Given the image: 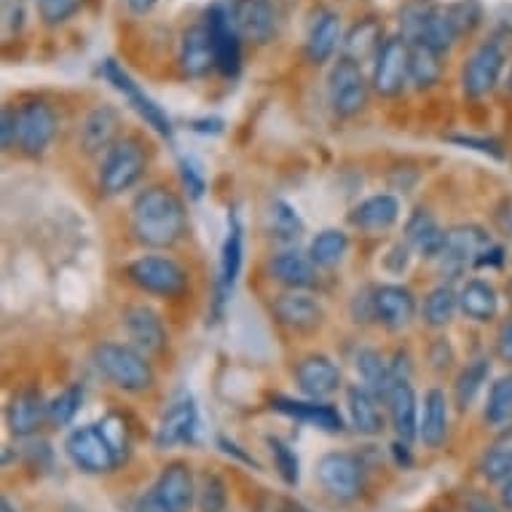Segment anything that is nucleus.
Wrapping results in <instances>:
<instances>
[{"label": "nucleus", "mask_w": 512, "mask_h": 512, "mask_svg": "<svg viewBox=\"0 0 512 512\" xmlns=\"http://www.w3.org/2000/svg\"><path fill=\"white\" fill-rule=\"evenodd\" d=\"M132 231L145 247H172L185 234V207L164 185H151L132 202Z\"/></svg>", "instance_id": "1"}, {"label": "nucleus", "mask_w": 512, "mask_h": 512, "mask_svg": "<svg viewBox=\"0 0 512 512\" xmlns=\"http://www.w3.org/2000/svg\"><path fill=\"white\" fill-rule=\"evenodd\" d=\"M94 368L124 392H145L153 384V368L143 352L126 344H100L92 354Z\"/></svg>", "instance_id": "2"}, {"label": "nucleus", "mask_w": 512, "mask_h": 512, "mask_svg": "<svg viewBox=\"0 0 512 512\" xmlns=\"http://www.w3.org/2000/svg\"><path fill=\"white\" fill-rule=\"evenodd\" d=\"M145 172V151L137 140H118L102 159L100 191L105 196H121L140 183Z\"/></svg>", "instance_id": "3"}, {"label": "nucleus", "mask_w": 512, "mask_h": 512, "mask_svg": "<svg viewBox=\"0 0 512 512\" xmlns=\"http://www.w3.org/2000/svg\"><path fill=\"white\" fill-rule=\"evenodd\" d=\"M65 451H68L70 462L89 475L110 472L121 462V456L110 443V437L105 435L102 424H89V427H78L76 432H70L65 440Z\"/></svg>", "instance_id": "4"}, {"label": "nucleus", "mask_w": 512, "mask_h": 512, "mask_svg": "<svg viewBox=\"0 0 512 512\" xmlns=\"http://www.w3.org/2000/svg\"><path fill=\"white\" fill-rule=\"evenodd\" d=\"M204 25L210 30L215 70L226 78H236L242 70V35L231 17V3H212L204 14Z\"/></svg>", "instance_id": "5"}, {"label": "nucleus", "mask_w": 512, "mask_h": 512, "mask_svg": "<svg viewBox=\"0 0 512 512\" xmlns=\"http://www.w3.org/2000/svg\"><path fill=\"white\" fill-rule=\"evenodd\" d=\"M126 277L140 290L161 295V298H175L188 285L183 266L167 258V255H143V258H137V261L126 266Z\"/></svg>", "instance_id": "6"}, {"label": "nucleus", "mask_w": 512, "mask_h": 512, "mask_svg": "<svg viewBox=\"0 0 512 512\" xmlns=\"http://www.w3.org/2000/svg\"><path fill=\"white\" fill-rule=\"evenodd\" d=\"M411 81V43L387 38L373 59V89L381 97H397Z\"/></svg>", "instance_id": "7"}, {"label": "nucleus", "mask_w": 512, "mask_h": 512, "mask_svg": "<svg viewBox=\"0 0 512 512\" xmlns=\"http://www.w3.org/2000/svg\"><path fill=\"white\" fill-rule=\"evenodd\" d=\"M330 105L338 116H357L368 105V81L362 76L360 62L349 57H338L328 78Z\"/></svg>", "instance_id": "8"}, {"label": "nucleus", "mask_w": 512, "mask_h": 512, "mask_svg": "<svg viewBox=\"0 0 512 512\" xmlns=\"http://www.w3.org/2000/svg\"><path fill=\"white\" fill-rule=\"evenodd\" d=\"M317 478L322 488L341 502L357 499L365 486V470H362L360 459L344 454V451H330L322 456L317 464Z\"/></svg>", "instance_id": "9"}, {"label": "nucleus", "mask_w": 512, "mask_h": 512, "mask_svg": "<svg viewBox=\"0 0 512 512\" xmlns=\"http://www.w3.org/2000/svg\"><path fill=\"white\" fill-rule=\"evenodd\" d=\"M491 247V236L480 226H456L445 231V247L440 255L443 274L456 279L467 266H475L480 255Z\"/></svg>", "instance_id": "10"}, {"label": "nucleus", "mask_w": 512, "mask_h": 512, "mask_svg": "<svg viewBox=\"0 0 512 512\" xmlns=\"http://www.w3.org/2000/svg\"><path fill=\"white\" fill-rule=\"evenodd\" d=\"M100 73L108 78L116 92L124 94L126 100H129V105H132V108L140 113V118H143L145 124L151 126L156 135L172 137V121H169L167 113H164V110H161V105H156V102H153L151 97H148V94H145L143 89H140V86L132 81V76H129V73H126V70L118 65L116 59H105V62H102Z\"/></svg>", "instance_id": "11"}, {"label": "nucleus", "mask_w": 512, "mask_h": 512, "mask_svg": "<svg viewBox=\"0 0 512 512\" xmlns=\"http://www.w3.org/2000/svg\"><path fill=\"white\" fill-rule=\"evenodd\" d=\"M504 68V49L496 41L480 43L478 49L472 51L467 65L462 70V86L467 97H486L488 92H494V86L499 84Z\"/></svg>", "instance_id": "12"}, {"label": "nucleus", "mask_w": 512, "mask_h": 512, "mask_svg": "<svg viewBox=\"0 0 512 512\" xmlns=\"http://www.w3.org/2000/svg\"><path fill=\"white\" fill-rule=\"evenodd\" d=\"M57 135V113L46 102H27L19 108L17 145L27 156H38Z\"/></svg>", "instance_id": "13"}, {"label": "nucleus", "mask_w": 512, "mask_h": 512, "mask_svg": "<svg viewBox=\"0 0 512 512\" xmlns=\"http://www.w3.org/2000/svg\"><path fill=\"white\" fill-rule=\"evenodd\" d=\"M231 17L242 41L263 46L277 33V11L271 0H231Z\"/></svg>", "instance_id": "14"}, {"label": "nucleus", "mask_w": 512, "mask_h": 512, "mask_svg": "<svg viewBox=\"0 0 512 512\" xmlns=\"http://www.w3.org/2000/svg\"><path fill=\"white\" fill-rule=\"evenodd\" d=\"M196 429H199V411L191 395H177L167 413L161 416L159 429H156V445L159 448H172L180 443H194Z\"/></svg>", "instance_id": "15"}, {"label": "nucleus", "mask_w": 512, "mask_h": 512, "mask_svg": "<svg viewBox=\"0 0 512 512\" xmlns=\"http://www.w3.org/2000/svg\"><path fill=\"white\" fill-rule=\"evenodd\" d=\"M373 314L384 328L403 330L416 317V298L403 285H381L373 290Z\"/></svg>", "instance_id": "16"}, {"label": "nucleus", "mask_w": 512, "mask_h": 512, "mask_svg": "<svg viewBox=\"0 0 512 512\" xmlns=\"http://www.w3.org/2000/svg\"><path fill=\"white\" fill-rule=\"evenodd\" d=\"M124 328L126 336L132 341L137 352L148 354L161 352L167 346V330H164V322L151 306H129L124 314Z\"/></svg>", "instance_id": "17"}, {"label": "nucleus", "mask_w": 512, "mask_h": 512, "mask_svg": "<svg viewBox=\"0 0 512 512\" xmlns=\"http://www.w3.org/2000/svg\"><path fill=\"white\" fill-rule=\"evenodd\" d=\"M295 378H298V387H301L303 395H309L311 400L330 397L341 387V370L325 354H309V357H303L298 362V368H295Z\"/></svg>", "instance_id": "18"}, {"label": "nucleus", "mask_w": 512, "mask_h": 512, "mask_svg": "<svg viewBox=\"0 0 512 512\" xmlns=\"http://www.w3.org/2000/svg\"><path fill=\"white\" fill-rule=\"evenodd\" d=\"M344 43V35H341V17L336 11L319 9L314 14L309 25V33H306V57L314 65H325L333 59V54L338 51V46Z\"/></svg>", "instance_id": "19"}, {"label": "nucleus", "mask_w": 512, "mask_h": 512, "mask_svg": "<svg viewBox=\"0 0 512 512\" xmlns=\"http://www.w3.org/2000/svg\"><path fill=\"white\" fill-rule=\"evenodd\" d=\"M156 496L167 504L172 512H191L196 499V486L191 467L185 462H172L161 470L156 486H153Z\"/></svg>", "instance_id": "20"}, {"label": "nucleus", "mask_w": 512, "mask_h": 512, "mask_svg": "<svg viewBox=\"0 0 512 512\" xmlns=\"http://www.w3.org/2000/svg\"><path fill=\"white\" fill-rule=\"evenodd\" d=\"M180 68L188 78H204L215 68V51L207 25H191L180 35Z\"/></svg>", "instance_id": "21"}, {"label": "nucleus", "mask_w": 512, "mask_h": 512, "mask_svg": "<svg viewBox=\"0 0 512 512\" xmlns=\"http://www.w3.org/2000/svg\"><path fill=\"white\" fill-rule=\"evenodd\" d=\"M389 416H392V427L403 443H411L419 437V403H416V392H413L408 378H397L392 381L387 397Z\"/></svg>", "instance_id": "22"}, {"label": "nucleus", "mask_w": 512, "mask_h": 512, "mask_svg": "<svg viewBox=\"0 0 512 512\" xmlns=\"http://www.w3.org/2000/svg\"><path fill=\"white\" fill-rule=\"evenodd\" d=\"M118 110L110 105H100L86 116L84 126H81V148L84 153L94 156V153H108L113 145L118 143Z\"/></svg>", "instance_id": "23"}, {"label": "nucleus", "mask_w": 512, "mask_h": 512, "mask_svg": "<svg viewBox=\"0 0 512 512\" xmlns=\"http://www.w3.org/2000/svg\"><path fill=\"white\" fill-rule=\"evenodd\" d=\"M274 314L279 317L282 325L293 330H314L322 325V319H325V311L319 306L311 295L306 293H287V295H279L277 301H274Z\"/></svg>", "instance_id": "24"}, {"label": "nucleus", "mask_w": 512, "mask_h": 512, "mask_svg": "<svg viewBox=\"0 0 512 512\" xmlns=\"http://www.w3.org/2000/svg\"><path fill=\"white\" fill-rule=\"evenodd\" d=\"M46 416H49V403L43 400V395L38 389H25V392H19V395L9 403V411H6L9 429L17 437L35 435Z\"/></svg>", "instance_id": "25"}, {"label": "nucleus", "mask_w": 512, "mask_h": 512, "mask_svg": "<svg viewBox=\"0 0 512 512\" xmlns=\"http://www.w3.org/2000/svg\"><path fill=\"white\" fill-rule=\"evenodd\" d=\"M397 218H400L397 196L378 194L357 204L349 215V223L362 228V231H387L389 226H395Z\"/></svg>", "instance_id": "26"}, {"label": "nucleus", "mask_w": 512, "mask_h": 512, "mask_svg": "<svg viewBox=\"0 0 512 512\" xmlns=\"http://www.w3.org/2000/svg\"><path fill=\"white\" fill-rule=\"evenodd\" d=\"M271 277L293 290H306L317 285V266L309 255L298 250H285L274 255L271 261Z\"/></svg>", "instance_id": "27"}, {"label": "nucleus", "mask_w": 512, "mask_h": 512, "mask_svg": "<svg viewBox=\"0 0 512 512\" xmlns=\"http://www.w3.org/2000/svg\"><path fill=\"white\" fill-rule=\"evenodd\" d=\"M378 400L368 387L354 384L346 389V405H349V419L360 435H378L384 429V413L378 408Z\"/></svg>", "instance_id": "28"}, {"label": "nucleus", "mask_w": 512, "mask_h": 512, "mask_svg": "<svg viewBox=\"0 0 512 512\" xmlns=\"http://www.w3.org/2000/svg\"><path fill=\"white\" fill-rule=\"evenodd\" d=\"M242 258H244V236H242V223L236 215L228 218V234L220 250V301H226L228 293L234 290L239 271H242Z\"/></svg>", "instance_id": "29"}, {"label": "nucleus", "mask_w": 512, "mask_h": 512, "mask_svg": "<svg viewBox=\"0 0 512 512\" xmlns=\"http://www.w3.org/2000/svg\"><path fill=\"white\" fill-rule=\"evenodd\" d=\"M271 405H274L279 413H287V416L306 421L311 427L325 429V432H341V429H344L341 413L328 403H317V400H314V403H298V400L277 397V400H271Z\"/></svg>", "instance_id": "30"}, {"label": "nucleus", "mask_w": 512, "mask_h": 512, "mask_svg": "<svg viewBox=\"0 0 512 512\" xmlns=\"http://www.w3.org/2000/svg\"><path fill=\"white\" fill-rule=\"evenodd\" d=\"M448 437V400L440 389L424 395V416L419 421V440L427 448H440Z\"/></svg>", "instance_id": "31"}, {"label": "nucleus", "mask_w": 512, "mask_h": 512, "mask_svg": "<svg viewBox=\"0 0 512 512\" xmlns=\"http://www.w3.org/2000/svg\"><path fill=\"white\" fill-rule=\"evenodd\" d=\"M408 242L421 252L424 258H440L445 247V231L435 223V218L427 210H416L405 223Z\"/></svg>", "instance_id": "32"}, {"label": "nucleus", "mask_w": 512, "mask_h": 512, "mask_svg": "<svg viewBox=\"0 0 512 512\" xmlns=\"http://www.w3.org/2000/svg\"><path fill=\"white\" fill-rule=\"evenodd\" d=\"M354 368H357V373H360L362 381H365L362 387H368L381 403H387L389 389H392L395 376H392V368L384 362V357H381L376 349H368V346H365V349H360V352L354 354Z\"/></svg>", "instance_id": "33"}, {"label": "nucleus", "mask_w": 512, "mask_h": 512, "mask_svg": "<svg viewBox=\"0 0 512 512\" xmlns=\"http://www.w3.org/2000/svg\"><path fill=\"white\" fill-rule=\"evenodd\" d=\"M459 309H462L464 317L475 319V322H488V319L496 317V309H499V298H496V290L483 279H470L464 282V287L459 290Z\"/></svg>", "instance_id": "34"}, {"label": "nucleus", "mask_w": 512, "mask_h": 512, "mask_svg": "<svg viewBox=\"0 0 512 512\" xmlns=\"http://www.w3.org/2000/svg\"><path fill=\"white\" fill-rule=\"evenodd\" d=\"M381 46H384V41H381V25H378L376 19H360V22L346 33L344 57L354 59V62H362V59L368 57L376 59Z\"/></svg>", "instance_id": "35"}, {"label": "nucleus", "mask_w": 512, "mask_h": 512, "mask_svg": "<svg viewBox=\"0 0 512 512\" xmlns=\"http://www.w3.org/2000/svg\"><path fill=\"white\" fill-rule=\"evenodd\" d=\"M456 41H459V33H456L454 19L448 14V6H435L432 14H429L424 33H421V41L416 46H427V49L443 57L445 51H451Z\"/></svg>", "instance_id": "36"}, {"label": "nucleus", "mask_w": 512, "mask_h": 512, "mask_svg": "<svg viewBox=\"0 0 512 512\" xmlns=\"http://www.w3.org/2000/svg\"><path fill=\"white\" fill-rule=\"evenodd\" d=\"M349 250V236L338 228H325L319 231L309 244V258L317 269H333L341 263V258Z\"/></svg>", "instance_id": "37"}, {"label": "nucleus", "mask_w": 512, "mask_h": 512, "mask_svg": "<svg viewBox=\"0 0 512 512\" xmlns=\"http://www.w3.org/2000/svg\"><path fill=\"white\" fill-rule=\"evenodd\" d=\"M456 309H459V293L451 285H437L424 298L421 317H424L429 328H445L454 319Z\"/></svg>", "instance_id": "38"}, {"label": "nucleus", "mask_w": 512, "mask_h": 512, "mask_svg": "<svg viewBox=\"0 0 512 512\" xmlns=\"http://www.w3.org/2000/svg\"><path fill=\"white\" fill-rule=\"evenodd\" d=\"M440 73V54L427 46H411V84L416 89H432L440 81Z\"/></svg>", "instance_id": "39"}, {"label": "nucleus", "mask_w": 512, "mask_h": 512, "mask_svg": "<svg viewBox=\"0 0 512 512\" xmlns=\"http://www.w3.org/2000/svg\"><path fill=\"white\" fill-rule=\"evenodd\" d=\"M486 421L494 427H504L507 421H512V373L499 376L491 384L486 403Z\"/></svg>", "instance_id": "40"}, {"label": "nucleus", "mask_w": 512, "mask_h": 512, "mask_svg": "<svg viewBox=\"0 0 512 512\" xmlns=\"http://www.w3.org/2000/svg\"><path fill=\"white\" fill-rule=\"evenodd\" d=\"M488 373H491V362L488 360H475L472 365L462 370V376L456 378V405L459 408H470L475 403V397L480 395V389L488 381Z\"/></svg>", "instance_id": "41"}, {"label": "nucleus", "mask_w": 512, "mask_h": 512, "mask_svg": "<svg viewBox=\"0 0 512 512\" xmlns=\"http://www.w3.org/2000/svg\"><path fill=\"white\" fill-rule=\"evenodd\" d=\"M271 236L279 242H298L303 234V220L287 202H274L269 212Z\"/></svg>", "instance_id": "42"}, {"label": "nucleus", "mask_w": 512, "mask_h": 512, "mask_svg": "<svg viewBox=\"0 0 512 512\" xmlns=\"http://www.w3.org/2000/svg\"><path fill=\"white\" fill-rule=\"evenodd\" d=\"M435 9V3H429V0H411V3H405L403 11H400V38L408 41L411 46L421 41V33H424V27H427V19Z\"/></svg>", "instance_id": "43"}, {"label": "nucleus", "mask_w": 512, "mask_h": 512, "mask_svg": "<svg viewBox=\"0 0 512 512\" xmlns=\"http://www.w3.org/2000/svg\"><path fill=\"white\" fill-rule=\"evenodd\" d=\"M81 403H84V389L78 384H70L49 403V421L54 427H68L70 421L76 419V413L81 411Z\"/></svg>", "instance_id": "44"}, {"label": "nucleus", "mask_w": 512, "mask_h": 512, "mask_svg": "<svg viewBox=\"0 0 512 512\" xmlns=\"http://www.w3.org/2000/svg\"><path fill=\"white\" fill-rule=\"evenodd\" d=\"M269 448L271 456H274V467H277L279 478L285 480L287 486H298V480H301V464H298V456L285 440H279V437H269Z\"/></svg>", "instance_id": "45"}, {"label": "nucleus", "mask_w": 512, "mask_h": 512, "mask_svg": "<svg viewBox=\"0 0 512 512\" xmlns=\"http://www.w3.org/2000/svg\"><path fill=\"white\" fill-rule=\"evenodd\" d=\"M480 472L486 475L488 480H494V483H510L512 480V451L510 448H504V445H494V448H488V454L483 456V462H480Z\"/></svg>", "instance_id": "46"}, {"label": "nucleus", "mask_w": 512, "mask_h": 512, "mask_svg": "<svg viewBox=\"0 0 512 512\" xmlns=\"http://www.w3.org/2000/svg\"><path fill=\"white\" fill-rule=\"evenodd\" d=\"M196 499H199V510L202 512H226L228 510L226 483H223L218 475H204L202 486L196 488Z\"/></svg>", "instance_id": "47"}, {"label": "nucleus", "mask_w": 512, "mask_h": 512, "mask_svg": "<svg viewBox=\"0 0 512 512\" xmlns=\"http://www.w3.org/2000/svg\"><path fill=\"white\" fill-rule=\"evenodd\" d=\"M448 14L454 19V27L456 33H459V38L475 33V27L483 22V9H480L478 0H459V3H451V6H448Z\"/></svg>", "instance_id": "48"}, {"label": "nucleus", "mask_w": 512, "mask_h": 512, "mask_svg": "<svg viewBox=\"0 0 512 512\" xmlns=\"http://www.w3.org/2000/svg\"><path fill=\"white\" fill-rule=\"evenodd\" d=\"M81 3L84 0H41V19L51 27L62 25L81 9Z\"/></svg>", "instance_id": "49"}, {"label": "nucleus", "mask_w": 512, "mask_h": 512, "mask_svg": "<svg viewBox=\"0 0 512 512\" xmlns=\"http://www.w3.org/2000/svg\"><path fill=\"white\" fill-rule=\"evenodd\" d=\"M17 132H19V108H3V121H0V140H3V148L17 145Z\"/></svg>", "instance_id": "50"}, {"label": "nucleus", "mask_w": 512, "mask_h": 512, "mask_svg": "<svg viewBox=\"0 0 512 512\" xmlns=\"http://www.w3.org/2000/svg\"><path fill=\"white\" fill-rule=\"evenodd\" d=\"M180 172H183V183H185V188L191 191V196H194V199H202L204 177H202V172L196 169L194 161H188V159L180 161Z\"/></svg>", "instance_id": "51"}, {"label": "nucleus", "mask_w": 512, "mask_h": 512, "mask_svg": "<svg viewBox=\"0 0 512 512\" xmlns=\"http://www.w3.org/2000/svg\"><path fill=\"white\" fill-rule=\"evenodd\" d=\"M496 354H499L504 362H510L512 365V319L510 322H504L502 330H499V336H496Z\"/></svg>", "instance_id": "52"}, {"label": "nucleus", "mask_w": 512, "mask_h": 512, "mask_svg": "<svg viewBox=\"0 0 512 512\" xmlns=\"http://www.w3.org/2000/svg\"><path fill=\"white\" fill-rule=\"evenodd\" d=\"M135 512H172L167 507V504L161 502L159 496H156V491H148V494H143L140 499L135 502Z\"/></svg>", "instance_id": "53"}, {"label": "nucleus", "mask_w": 512, "mask_h": 512, "mask_svg": "<svg viewBox=\"0 0 512 512\" xmlns=\"http://www.w3.org/2000/svg\"><path fill=\"white\" fill-rule=\"evenodd\" d=\"M451 140H454V143H459V145H475V148H478V151H483V153H494V156H502V153H499V145L491 143V140H475V137H451Z\"/></svg>", "instance_id": "54"}, {"label": "nucleus", "mask_w": 512, "mask_h": 512, "mask_svg": "<svg viewBox=\"0 0 512 512\" xmlns=\"http://www.w3.org/2000/svg\"><path fill=\"white\" fill-rule=\"evenodd\" d=\"M25 25V9H22V3H19L17 11H11V3L6 0V30H11V27H22Z\"/></svg>", "instance_id": "55"}, {"label": "nucleus", "mask_w": 512, "mask_h": 512, "mask_svg": "<svg viewBox=\"0 0 512 512\" xmlns=\"http://www.w3.org/2000/svg\"><path fill=\"white\" fill-rule=\"evenodd\" d=\"M129 11H135V14H148V11L159 3V0H124Z\"/></svg>", "instance_id": "56"}, {"label": "nucleus", "mask_w": 512, "mask_h": 512, "mask_svg": "<svg viewBox=\"0 0 512 512\" xmlns=\"http://www.w3.org/2000/svg\"><path fill=\"white\" fill-rule=\"evenodd\" d=\"M502 504L507 507V510L512 512V480L510 483H504L502 486Z\"/></svg>", "instance_id": "57"}, {"label": "nucleus", "mask_w": 512, "mask_h": 512, "mask_svg": "<svg viewBox=\"0 0 512 512\" xmlns=\"http://www.w3.org/2000/svg\"><path fill=\"white\" fill-rule=\"evenodd\" d=\"M496 445H504V448H510V451H512V427L507 429V432H504L499 440H496Z\"/></svg>", "instance_id": "58"}, {"label": "nucleus", "mask_w": 512, "mask_h": 512, "mask_svg": "<svg viewBox=\"0 0 512 512\" xmlns=\"http://www.w3.org/2000/svg\"><path fill=\"white\" fill-rule=\"evenodd\" d=\"M470 512H499V510H494V507H488V504H478V507H472Z\"/></svg>", "instance_id": "59"}, {"label": "nucleus", "mask_w": 512, "mask_h": 512, "mask_svg": "<svg viewBox=\"0 0 512 512\" xmlns=\"http://www.w3.org/2000/svg\"><path fill=\"white\" fill-rule=\"evenodd\" d=\"M507 301H510V309H512V279L507 282Z\"/></svg>", "instance_id": "60"}, {"label": "nucleus", "mask_w": 512, "mask_h": 512, "mask_svg": "<svg viewBox=\"0 0 512 512\" xmlns=\"http://www.w3.org/2000/svg\"><path fill=\"white\" fill-rule=\"evenodd\" d=\"M507 86H510V89H512V70H510V81H507Z\"/></svg>", "instance_id": "61"}, {"label": "nucleus", "mask_w": 512, "mask_h": 512, "mask_svg": "<svg viewBox=\"0 0 512 512\" xmlns=\"http://www.w3.org/2000/svg\"><path fill=\"white\" fill-rule=\"evenodd\" d=\"M287 512H298V510H287Z\"/></svg>", "instance_id": "62"}]
</instances>
